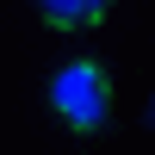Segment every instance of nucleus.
I'll return each instance as SVG.
<instances>
[{
  "label": "nucleus",
  "mask_w": 155,
  "mask_h": 155,
  "mask_svg": "<svg viewBox=\"0 0 155 155\" xmlns=\"http://www.w3.org/2000/svg\"><path fill=\"white\" fill-rule=\"evenodd\" d=\"M50 106L62 112L68 130H106L112 118V81L99 62H68V68L50 81Z\"/></svg>",
  "instance_id": "nucleus-1"
},
{
  "label": "nucleus",
  "mask_w": 155,
  "mask_h": 155,
  "mask_svg": "<svg viewBox=\"0 0 155 155\" xmlns=\"http://www.w3.org/2000/svg\"><path fill=\"white\" fill-rule=\"evenodd\" d=\"M112 0H37V12H44L50 25H62V31H81V25H99L106 19Z\"/></svg>",
  "instance_id": "nucleus-2"
}]
</instances>
